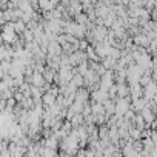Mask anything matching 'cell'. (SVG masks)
Masks as SVG:
<instances>
[{"label":"cell","mask_w":157,"mask_h":157,"mask_svg":"<svg viewBox=\"0 0 157 157\" xmlns=\"http://www.w3.org/2000/svg\"><path fill=\"white\" fill-rule=\"evenodd\" d=\"M106 12H108V8L106 6H100L99 10H97V14L99 15H106Z\"/></svg>","instance_id":"2"},{"label":"cell","mask_w":157,"mask_h":157,"mask_svg":"<svg viewBox=\"0 0 157 157\" xmlns=\"http://www.w3.org/2000/svg\"><path fill=\"white\" fill-rule=\"evenodd\" d=\"M42 102L45 103V105H49V106H52V105H54V102H56V91L52 90L51 92H46V94L42 97Z\"/></svg>","instance_id":"1"}]
</instances>
